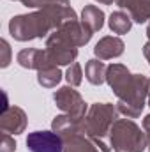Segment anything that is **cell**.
<instances>
[{"label":"cell","instance_id":"cell-1","mask_svg":"<svg viewBox=\"0 0 150 152\" xmlns=\"http://www.w3.org/2000/svg\"><path fill=\"white\" fill-rule=\"evenodd\" d=\"M27 145L32 152H62V142L51 131H36L27 138Z\"/></svg>","mask_w":150,"mask_h":152}]
</instances>
